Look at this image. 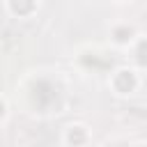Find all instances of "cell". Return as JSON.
I'll return each mask as SVG.
<instances>
[{"label": "cell", "mask_w": 147, "mask_h": 147, "mask_svg": "<svg viewBox=\"0 0 147 147\" xmlns=\"http://www.w3.org/2000/svg\"><path fill=\"white\" fill-rule=\"evenodd\" d=\"M60 142H62V145H69V147L90 145V142H92V131H90V126L83 124V122H69V124L62 126Z\"/></svg>", "instance_id": "4"}, {"label": "cell", "mask_w": 147, "mask_h": 147, "mask_svg": "<svg viewBox=\"0 0 147 147\" xmlns=\"http://www.w3.org/2000/svg\"><path fill=\"white\" fill-rule=\"evenodd\" d=\"M7 119H9V101L0 94V126H2Z\"/></svg>", "instance_id": "6"}, {"label": "cell", "mask_w": 147, "mask_h": 147, "mask_svg": "<svg viewBox=\"0 0 147 147\" xmlns=\"http://www.w3.org/2000/svg\"><path fill=\"white\" fill-rule=\"evenodd\" d=\"M142 32L133 25V23H126V21H119V23H113L110 30H108V41L115 46V48H131L133 41L140 37Z\"/></svg>", "instance_id": "3"}, {"label": "cell", "mask_w": 147, "mask_h": 147, "mask_svg": "<svg viewBox=\"0 0 147 147\" xmlns=\"http://www.w3.org/2000/svg\"><path fill=\"white\" fill-rule=\"evenodd\" d=\"M108 87L119 99H129V96L138 94L142 87V69H138L133 64L115 67L108 76Z\"/></svg>", "instance_id": "2"}, {"label": "cell", "mask_w": 147, "mask_h": 147, "mask_svg": "<svg viewBox=\"0 0 147 147\" xmlns=\"http://www.w3.org/2000/svg\"><path fill=\"white\" fill-rule=\"evenodd\" d=\"M41 7V0H5V9L9 16L18 18V21H28L32 18Z\"/></svg>", "instance_id": "5"}, {"label": "cell", "mask_w": 147, "mask_h": 147, "mask_svg": "<svg viewBox=\"0 0 147 147\" xmlns=\"http://www.w3.org/2000/svg\"><path fill=\"white\" fill-rule=\"evenodd\" d=\"M21 92L28 113L34 117H53L64 110L67 94L57 76H48V74L28 76L25 83L21 85Z\"/></svg>", "instance_id": "1"}]
</instances>
